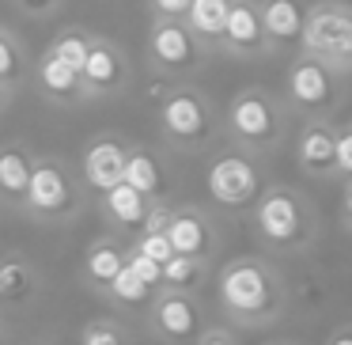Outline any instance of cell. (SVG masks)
Wrapping results in <instances>:
<instances>
[{
	"mask_svg": "<svg viewBox=\"0 0 352 345\" xmlns=\"http://www.w3.org/2000/svg\"><path fill=\"white\" fill-rule=\"evenodd\" d=\"M216 307L223 326L231 330H265L288 311V281L265 254H235L212 273Z\"/></svg>",
	"mask_w": 352,
	"mask_h": 345,
	"instance_id": "6da1fadb",
	"label": "cell"
},
{
	"mask_svg": "<svg viewBox=\"0 0 352 345\" xmlns=\"http://www.w3.org/2000/svg\"><path fill=\"white\" fill-rule=\"evenodd\" d=\"M254 243L273 258H303L322 236L318 205L292 182H273L246 216Z\"/></svg>",
	"mask_w": 352,
	"mask_h": 345,
	"instance_id": "7a4b0ae2",
	"label": "cell"
},
{
	"mask_svg": "<svg viewBox=\"0 0 352 345\" xmlns=\"http://www.w3.org/2000/svg\"><path fill=\"white\" fill-rule=\"evenodd\" d=\"M220 125H223V145L228 148L246 152L254 160H269L288 140L292 114L276 92L254 84L228 99V107L220 110Z\"/></svg>",
	"mask_w": 352,
	"mask_h": 345,
	"instance_id": "3957f363",
	"label": "cell"
},
{
	"mask_svg": "<svg viewBox=\"0 0 352 345\" xmlns=\"http://www.w3.org/2000/svg\"><path fill=\"white\" fill-rule=\"evenodd\" d=\"M155 133L178 156H205L223 140L220 107L197 84H167L155 103Z\"/></svg>",
	"mask_w": 352,
	"mask_h": 345,
	"instance_id": "277c9868",
	"label": "cell"
},
{
	"mask_svg": "<svg viewBox=\"0 0 352 345\" xmlns=\"http://www.w3.org/2000/svg\"><path fill=\"white\" fill-rule=\"evenodd\" d=\"M91 194L84 190V178L65 156L38 152L27 186V201L19 213L38 228H69L84 216Z\"/></svg>",
	"mask_w": 352,
	"mask_h": 345,
	"instance_id": "5b68a950",
	"label": "cell"
},
{
	"mask_svg": "<svg viewBox=\"0 0 352 345\" xmlns=\"http://www.w3.org/2000/svg\"><path fill=\"white\" fill-rule=\"evenodd\" d=\"M273 186V175H269L265 160H254L246 152H235V148L223 145L220 152L208 160L205 171V190H208V213L220 220H239V216H250V209L261 201V194Z\"/></svg>",
	"mask_w": 352,
	"mask_h": 345,
	"instance_id": "8992f818",
	"label": "cell"
},
{
	"mask_svg": "<svg viewBox=\"0 0 352 345\" xmlns=\"http://www.w3.org/2000/svg\"><path fill=\"white\" fill-rule=\"evenodd\" d=\"M284 99L292 118L303 122H333V114L349 99V80L341 72H333L329 65H322L311 54H296L284 69V84L276 92Z\"/></svg>",
	"mask_w": 352,
	"mask_h": 345,
	"instance_id": "52a82bcc",
	"label": "cell"
},
{
	"mask_svg": "<svg viewBox=\"0 0 352 345\" xmlns=\"http://www.w3.org/2000/svg\"><path fill=\"white\" fill-rule=\"evenodd\" d=\"M299 54L318 57L344 80H352V4L344 0H322L307 4V27Z\"/></svg>",
	"mask_w": 352,
	"mask_h": 345,
	"instance_id": "ba28073f",
	"label": "cell"
},
{
	"mask_svg": "<svg viewBox=\"0 0 352 345\" xmlns=\"http://www.w3.org/2000/svg\"><path fill=\"white\" fill-rule=\"evenodd\" d=\"M148 65L167 84H193V72L208 65V50L190 34L182 19H160L152 16L148 23Z\"/></svg>",
	"mask_w": 352,
	"mask_h": 345,
	"instance_id": "9c48e42d",
	"label": "cell"
},
{
	"mask_svg": "<svg viewBox=\"0 0 352 345\" xmlns=\"http://www.w3.org/2000/svg\"><path fill=\"white\" fill-rule=\"evenodd\" d=\"M167 243L178 258H193L212 266L216 254L223 251V231L220 220L208 213L205 205H193V201H175L170 209V224H167Z\"/></svg>",
	"mask_w": 352,
	"mask_h": 345,
	"instance_id": "30bf717a",
	"label": "cell"
},
{
	"mask_svg": "<svg viewBox=\"0 0 352 345\" xmlns=\"http://www.w3.org/2000/svg\"><path fill=\"white\" fill-rule=\"evenodd\" d=\"M144 322L160 345H197V337L208 330L201 296H182V292H160Z\"/></svg>",
	"mask_w": 352,
	"mask_h": 345,
	"instance_id": "8fae6325",
	"label": "cell"
},
{
	"mask_svg": "<svg viewBox=\"0 0 352 345\" xmlns=\"http://www.w3.org/2000/svg\"><path fill=\"white\" fill-rule=\"evenodd\" d=\"M80 80H84L91 103H107L125 95L133 87V61L125 54V46L107 39V34H91V50H87Z\"/></svg>",
	"mask_w": 352,
	"mask_h": 345,
	"instance_id": "7c38bea8",
	"label": "cell"
},
{
	"mask_svg": "<svg viewBox=\"0 0 352 345\" xmlns=\"http://www.w3.org/2000/svg\"><path fill=\"white\" fill-rule=\"evenodd\" d=\"M129 145L133 140H125L122 133H114V129H102V133H95V137L87 140L84 152H80V178H84L87 194L102 198V194H110V190L122 186Z\"/></svg>",
	"mask_w": 352,
	"mask_h": 345,
	"instance_id": "4fadbf2b",
	"label": "cell"
},
{
	"mask_svg": "<svg viewBox=\"0 0 352 345\" xmlns=\"http://www.w3.org/2000/svg\"><path fill=\"white\" fill-rule=\"evenodd\" d=\"M122 186L137 190L152 205H175V175H170V163H163V156L152 145H137V140L129 145Z\"/></svg>",
	"mask_w": 352,
	"mask_h": 345,
	"instance_id": "5bb4252c",
	"label": "cell"
},
{
	"mask_svg": "<svg viewBox=\"0 0 352 345\" xmlns=\"http://www.w3.org/2000/svg\"><path fill=\"white\" fill-rule=\"evenodd\" d=\"M216 54L231 57V61H261L269 57V42L261 31V16H258V0H231L228 12V27Z\"/></svg>",
	"mask_w": 352,
	"mask_h": 345,
	"instance_id": "9a60e30c",
	"label": "cell"
},
{
	"mask_svg": "<svg viewBox=\"0 0 352 345\" xmlns=\"http://www.w3.org/2000/svg\"><path fill=\"white\" fill-rule=\"evenodd\" d=\"M337 122H303L296 133V167L311 182H337Z\"/></svg>",
	"mask_w": 352,
	"mask_h": 345,
	"instance_id": "2e32d148",
	"label": "cell"
},
{
	"mask_svg": "<svg viewBox=\"0 0 352 345\" xmlns=\"http://www.w3.org/2000/svg\"><path fill=\"white\" fill-rule=\"evenodd\" d=\"M31 87L38 92L42 103H50V107L76 110V107H87V103H91V95H87L80 72L65 69V65L54 61L46 50H42V54L31 61Z\"/></svg>",
	"mask_w": 352,
	"mask_h": 345,
	"instance_id": "e0dca14e",
	"label": "cell"
},
{
	"mask_svg": "<svg viewBox=\"0 0 352 345\" xmlns=\"http://www.w3.org/2000/svg\"><path fill=\"white\" fill-rule=\"evenodd\" d=\"M258 16L269 42V57L284 54V50H292V57H296L307 27V4H299V0H258Z\"/></svg>",
	"mask_w": 352,
	"mask_h": 345,
	"instance_id": "ac0fdd59",
	"label": "cell"
},
{
	"mask_svg": "<svg viewBox=\"0 0 352 345\" xmlns=\"http://www.w3.org/2000/svg\"><path fill=\"white\" fill-rule=\"evenodd\" d=\"M34 148L19 137L0 140V209L19 213L27 201V186H31V171H34Z\"/></svg>",
	"mask_w": 352,
	"mask_h": 345,
	"instance_id": "d6986e66",
	"label": "cell"
},
{
	"mask_svg": "<svg viewBox=\"0 0 352 345\" xmlns=\"http://www.w3.org/2000/svg\"><path fill=\"white\" fill-rule=\"evenodd\" d=\"M99 213H102V220H107L110 236L122 239V243H133V239L140 236V228H144L148 213H152V201H144L137 190H129V186H118V190H110L99 198Z\"/></svg>",
	"mask_w": 352,
	"mask_h": 345,
	"instance_id": "ffe728a7",
	"label": "cell"
},
{
	"mask_svg": "<svg viewBox=\"0 0 352 345\" xmlns=\"http://www.w3.org/2000/svg\"><path fill=\"white\" fill-rule=\"evenodd\" d=\"M42 269L27 254H4L0 258V311L4 307H27L42 296Z\"/></svg>",
	"mask_w": 352,
	"mask_h": 345,
	"instance_id": "44dd1931",
	"label": "cell"
},
{
	"mask_svg": "<svg viewBox=\"0 0 352 345\" xmlns=\"http://www.w3.org/2000/svg\"><path fill=\"white\" fill-rule=\"evenodd\" d=\"M125 269V243L122 239H114L107 231V236L91 239L84 251V281L87 289L95 292V296H107V289L114 284V277Z\"/></svg>",
	"mask_w": 352,
	"mask_h": 345,
	"instance_id": "7402d4cb",
	"label": "cell"
},
{
	"mask_svg": "<svg viewBox=\"0 0 352 345\" xmlns=\"http://www.w3.org/2000/svg\"><path fill=\"white\" fill-rule=\"evenodd\" d=\"M228 12H231V0H190L182 23L190 27V34L216 57L223 39V27H228Z\"/></svg>",
	"mask_w": 352,
	"mask_h": 345,
	"instance_id": "603a6c76",
	"label": "cell"
},
{
	"mask_svg": "<svg viewBox=\"0 0 352 345\" xmlns=\"http://www.w3.org/2000/svg\"><path fill=\"white\" fill-rule=\"evenodd\" d=\"M0 84L12 95L23 84H31V50L12 27L0 23Z\"/></svg>",
	"mask_w": 352,
	"mask_h": 345,
	"instance_id": "cb8c5ba5",
	"label": "cell"
},
{
	"mask_svg": "<svg viewBox=\"0 0 352 345\" xmlns=\"http://www.w3.org/2000/svg\"><path fill=\"white\" fill-rule=\"evenodd\" d=\"M155 296H160L155 289H148L140 277H133L129 269H122V273L114 277V284L107 289V296H102V300H107L110 307H118L122 315H148V307L155 304Z\"/></svg>",
	"mask_w": 352,
	"mask_h": 345,
	"instance_id": "d4e9b609",
	"label": "cell"
},
{
	"mask_svg": "<svg viewBox=\"0 0 352 345\" xmlns=\"http://www.w3.org/2000/svg\"><path fill=\"white\" fill-rule=\"evenodd\" d=\"M212 281V266L205 262H193V258H170L163 266V289L160 292H182V296H201L205 284Z\"/></svg>",
	"mask_w": 352,
	"mask_h": 345,
	"instance_id": "484cf974",
	"label": "cell"
},
{
	"mask_svg": "<svg viewBox=\"0 0 352 345\" xmlns=\"http://www.w3.org/2000/svg\"><path fill=\"white\" fill-rule=\"evenodd\" d=\"M87 50H91V31L87 27H61L54 39L46 42V54L54 61H61L65 69L72 72H84V61H87Z\"/></svg>",
	"mask_w": 352,
	"mask_h": 345,
	"instance_id": "4316f807",
	"label": "cell"
},
{
	"mask_svg": "<svg viewBox=\"0 0 352 345\" xmlns=\"http://www.w3.org/2000/svg\"><path fill=\"white\" fill-rule=\"evenodd\" d=\"M76 345H137V337H133L129 322L114 319V315H99L80 326Z\"/></svg>",
	"mask_w": 352,
	"mask_h": 345,
	"instance_id": "83f0119b",
	"label": "cell"
},
{
	"mask_svg": "<svg viewBox=\"0 0 352 345\" xmlns=\"http://www.w3.org/2000/svg\"><path fill=\"white\" fill-rule=\"evenodd\" d=\"M125 269H129L133 277H140V281H144L148 289H155V292L163 289V266H155V262H148L144 254H137L129 243H125Z\"/></svg>",
	"mask_w": 352,
	"mask_h": 345,
	"instance_id": "f1b7e54d",
	"label": "cell"
},
{
	"mask_svg": "<svg viewBox=\"0 0 352 345\" xmlns=\"http://www.w3.org/2000/svg\"><path fill=\"white\" fill-rule=\"evenodd\" d=\"M129 247L137 254H144L148 262H155V266H167V262L175 258V251H170V243H167V231H163V236H137Z\"/></svg>",
	"mask_w": 352,
	"mask_h": 345,
	"instance_id": "f546056e",
	"label": "cell"
},
{
	"mask_svg": "<svg viewBox=\"0 0 352 345\" xmlns=\"http://www.w3.org/2000/svg\"><path fill=\"white\" fill-rule=\"evenodd\" d=\"M333 163H337V186L352 182V129L344 122H337V152H333Z\"/></svg>",
	"mask_w": 352,
	"mask_h": 345,
	"instance_id": "4dcf8cb0",
	"label": "cell"
},
{
	"mask_svg": "<svg viewBox=\"0 0 352 345\" xmlns=\"http://www.w3.org/2000/svg\"><path fill=\"white\" fill-rule=\"evenodd\" d=\"M197 345H243V337H239V330L223 326V322H208V330L197 337Z\"/></svg>",
	"mask_w": 352,
	"mask_h": 345,
	"instance_id": "1f68e13d",
	"label": "cell"
},
{
	"mask_svg": "<svg viewBox=\"0 0 352 345\" xmlns=\"http://www.w3.org/2000/svg\"><path fill=\"white\" fill-rule=\"evenodd\" d=\"M170 209H175V205H152V213H148L140 236H163V231H167V224H170Z\"/></svg>",
	"mask_w": 352,
	"mask_h": 345,
	"instance_id": "d6a6232c",
	"label": "cell"
},
{
	"mask_svg": "<svg viewBox=\"0 0 352 345\" xmlns=\"http://www.w3.org/2000/svg\"><path fill=\"white\" fill-rule=\"evenodd\" d=\"M337 220H341V231L352 236V182H341V198H337Z\"/></svg>",
	"mask_w": 352,
	"mask_h": 345,
	"instance_id": "836d02e7",
	"label": "cell"
},
{
	"mask_svg": "<svg viewBox=\"0 0 352 345\" xmlns=\"http://www.w3.org/2000/svg\"><path fill=\"white\" fill-rule=\"evenodd\" d=\"M186 8H190V0H155L148 12L160 19H186Z\"/></svg>",
	"mask_w": 352,
	"mask_h": 345,
	"instance_id": "e575fe53",
	"label": "cell"
},
{
	"mask_svg": "<svg viewBox=\"0 0 352 345\" xmlns=\"http://www.w3.org/2000/svg\"><path fill=\"white\" fill-rule=\"evenodd\" d=\"M322 345H352V322H341V326H333L326 337H322Z\"/></svg>",
	"mask_w": 352,
	"mask_h": 345,
	"instance_id": "d590c367",
	"label": "cell"
},
{
	"mask_svg": "<svg viewBox=\"0 0 352 345\" xmlns=\"http://www.w3.org/2000/svg\"><path fill=\"white\" fill-rule=\"evenodd\" d=\"M12 345H57L54 337H46V334H31V337H16Z\"/></svg>",
	"mask_w": 352,
	"mask_h": 345,
	"instance_id": "8d00e7d4",
	"label": "cell"
},
{
	"mask_svg": "<svg viewBox=\"0 0 352 345\" xmlns=\"http://www.w3.org/2000/svg\"><path fill=\"white\" fill-rule=\"evenodd\" d=\"M12 342H16V334H12L8 319H4V311H0V345H12Z\"/></svg>",
	"mask_w": 352,
	"mask_h": 345,
	"instance_id": "74e56055",
	"label": "cell"
},
{
	"mask_svg": "<svg viewBox=\"0 0 352 345\" xmlns=\"http://www.w3.org/2000/svg\"><path fill=\"white\" fill-rule=\"evenodd\" d=\"M12 99H16V95H12V92H8V87L0 84V114H4V110H8V107H12Z\"/></svg>",
	"mask_w": 352,
	"mask_h": 345,
	"instance_id": "f35d334b",
	"label": "cell"
},
{
	"mask_svg": "<svg viewBox=\"0 0 352 345\" xmlns=\"http://www.w3.org/2000/svg\"><path fill=\"white\" fill-rule=\"evenodd\" d=\"M265 345H299V342H288V337H273V342H265Z\"/></svg>",
	"mask_w": 352,
	"mask_h": 345,
	"instance_id": "ab89813d",
	"label": "cell"
},
{
	"mask_svg": "<svg viewBox=\"0 0 352 345\" xmlns=\"http://www.w3.org/2000/svg\"><path fill=\"white\" fill-rule=\"evenodd\" d=\"M344 125H349V129H352V118H349V122H344Z\"/></svg>",
	"mask_w": 352,
	"mask_h": 345,
	"instance_id": "60d3db41",
	"label": "cell"
}]
</instances>
